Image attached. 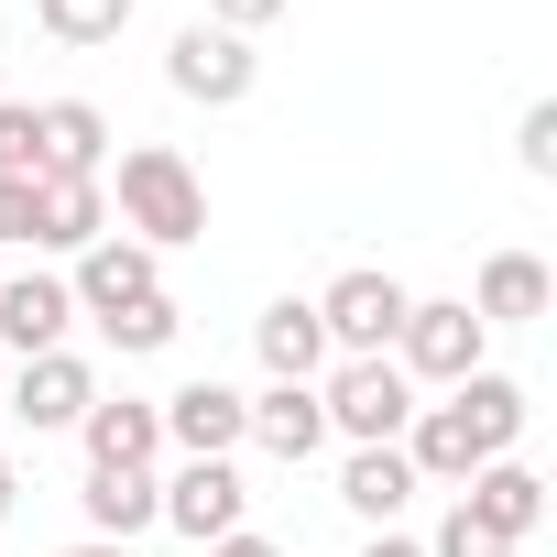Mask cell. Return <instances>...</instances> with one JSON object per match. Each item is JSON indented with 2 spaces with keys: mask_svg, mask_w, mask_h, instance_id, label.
Here are the masks:
<instances>
[{
  "mask_svg": "<svg viewBox=\"0 0 557 557\" xmlns=\"http://www.w3.org/2000/svg\"><path fill=\"white\" fill-rule=\"evenodd\" d=\"M405 285L383 262H350V273H329V296H318V329H329V361H383L394 350V329H405Z\"/></svg>",
  "mask_w": 557,
  "mask_h": 557,
  "instance_id": "obj_3",
  "label": "cell"
},
{
  "mask_svg": "<svg viewBox=\"0 0 557 557\" xmlns=\"http://www.w3.org/2000/svg\"><path fill=\"white\" fill-rule=\"evenodd\" d=\"M175 329H186V307H175V296H143V307L99 318V339H110V350H175Z\"/></svg>",
  "mask_w": 557,
  "mask_h": 557,
  "instance_id": "obj_21",
  "label": "cell"
},
{
  "mask_svg": "<svg viewBox=\"0 0 557 557\" xmlns=\"http://www.w3.org/2000/svg\"><path fill=\"white\" fill-rule=\"evenodd\" d=\"M426 557H513V546H503L492 524H470V513L448 503V513H437V535H426Z\"/></svg>",
  "mask_w": 557,
  "mask_h": 557,
  "instance_id": "obj_24",
  "label": "cell"
},
{
  "mask_svg": "<svg viewBox=\"0 0 557 557\" xmlns=\"http://www.w3.org/2000/svg\"><path fill=\"white\" fill-rule=\"evenodd\" d=\"M110 230V186L99 175H45V219H34V251H88Z\"/></svg>",
  "mask_w": 557,
  "mask_h": 557,
  "instance_id": "obj_19",
  "label": "cell"
},
{
  "mask_svg": "<svg viewBox=\"0 0 557 557\" xmlns=\"http://www.w3.org/2000/svg\"><path fill=\"white\" fill-rule=\"evenodd\" d=\"M0 273H12V262H0Z\"/></svg>",
  "mask_w": 557,
  "mask_h": 557,
  "instance_id": "obj_33",
  "label": "cell"
},
{
  "mask_svg": "<svg viewBox=\"0 0 557 557\" xmlns=\"http://www.w3.org/2000/svg\"><path fill=\"white\" fill-rule=\"evenodd\" d=\"M251 350H262V372H273V383H318V372H329L318 296H273V307L251 318Z\"/></svg>",
  "mask_w": 557,
  "mask_h": 557,
  "instance_id": "obj_15",
  "label": "cell"
},
{
  "mask_svg": "<svg viewBox=\"0 0 557 557\" xmlns=\"http://www.w3.org/2000/svg\"><path fill=\"white\" fill-rule=\"evenodd\" d=\"M240 405H251V394H230V383L197 372V383H175L153 416H164V448H175V459H230V448H240Z\"/></svg>",
  "mask_w": 557,
  "mask_h": 557,
  "instance_id": "obj_11",
  "label": "cell"
},
{
  "mask_svg": "<svg viewBox=\"0 0 557 557\" xmlns=\"http://www.w3.org/2000/svg\"><path fill=\"white\" fill-rule=\"evenodd\" d=\"M164 88L197 99V110H240V99L262 88V55H251L240 34H219V23H186V34L164 45Z\"/></svg>",
  "mask_w": 557,
  "mask_h": 557,
  "instance_id": "obj_6",
  "label": "cell"
},
{
  "mask_svg": "<svg viewBox=\"0 0 557 557\" xmlns=\"http://www.w3.org/2000/svg\"><path fill=\"white\" fill-rule=\"evenodd\" d=\"M416 492H426V481H416V459H405V448H350V470H339V503H350L372 535H383Z\"/></svg>",
  "mask_w": 557,
  "mask_h": 557,
  "instance_id": "obj_17",
  "label": "cell"
},
{
  "mask_svg": "<svg viewBox=\"0 0 557 557\" xmlns=\"http://www.w3.org/2000/svg\"><path fill=\"white\" fill-rule=\"evenodd\" d=\"M240 448H262V459H318L329 448V416H318V383H262L251 405H240Z\"/></svg>",
  "mask_w": 557,
  "mask_h": 557,
  "instance_id": "obj_10",
  "label": "cell"
},
{
  "mask_svg": "<svg viewBox=\"0 0 557 557\" xmlns=\"http://www.w3.org/2000/svg\"><path fill=\"white\" fill-rule=\"evenodd\" d=\"M77 513H88V535L143 546V535H153V470H88V481H77Z\"/></svg>",
  "mask_w": 557,
  "mask_h": 557,
  "instance_id": "obj_18",
  "label": "cell"
},
{
  "mask_svg": "<svg viewBox=\"0 0 557 557\" xmlns=\"http://www.w3.org/2000/svg\"><path fill=\"white\" fill-rule=\"evenodd\" d=\"M459 307H470L481 329H535V318L557 307V273H546L535 251H492V262H481V285H470Z\"/></svg>",
  "mask_w": 557,
  "mask_h": 557,
  "instance_id": "obj_14",
  "label": "cell"
},
{
  "mask_svg": "<svg viewBox=\"0 0 557 557\" xmlns=\"http://www.w3.org/2000/svg\"><path fill=\"white\" fill-rule=\"evenodd\" d=\"M77 448H88V470H153L164 459V416L143 394H99L77 416Z\"/></svg>",
  "mask_w": 557,
  "mask_h": 557,
  "instance_id": "obj_12",
  "label": "cell"
},
{
  "mask_svg": "<svg viewBox=\"0 0 557 557\" xmlns=\"http://www.w3.org/2000/svg\"><path fill=\"white\" fill-rule=\"evenodd\" d=\"M481 350H492V329H481L459 296H416V307H405V329H394V372H405V383H437V394H448V383H470V372H481Z\"/></svg>",
  "mask_w": 557,
  "mask_h": 557,
  "instance_id": "obj_4",
  "label": "cell"
},
{
  "mask_svg": "<svg viewBox=\"0 0 557 557\" xmlns=\"http://www.w3.org/2000/svg\"><path fill=\"white\" fill-rule=\"evenodd\" d=\"M459 513H470V524H492L503 546H524V535L546 524V481H535L524 459H481V470L459 481Z\"/></svg>",
  "mask_w": 557,
  "mask_h": 557,
  "instance_id": "obj_13",
  "label": "cell"
},
{
  "mask_svg": "<svg viewBox=\"0 0 557 557\" xmlns=\"http://www.w3.org/2000/svg\"><path fill=\"white\" fill-rule=\"evenodd\" d=\"M66 329H77L66 273H0V350H12V361H45V350H66Z\"/></svg>",
  "mask_w": 557,
  "mask_h": 557,
  "instance_id": "obj_9",
  "label": "cell"
},
{
  "mask_svg": "<svg viewBox=\"0 0 557 557\" xmlns=\"http://www.w3.org/2000/svg\"><path fill=\"white\" fill-rule=\"evenodd\" d=\"M34 23H45V45L88 55V45H121L132 34V0H34Z\"/></svg>",
  "mask_w": 557,
  "mask_h": 557,
  "instance_id": "obj_20",
  "label": "cell"
},
{
  "mask_svg": "<svg viewBox=\"0 0 557 557\" xmlns=\"http://www.w3.org/2000/svg\"><path fill=\"white\" fill-rule=\"evenodd\" d=\"M12 503H23V470H12V459H0V524H12Z\"/></svg>",
  "mask_w": 557,
  "mask_h": 557,
  "instance_id": "obj_30",
  "label": "cell"
},
{
  "mask_svg": "<svg viewBox=\"0 0 557 557\" xmlns=\"http://www.w3.org/2000/svg\"><path fill=\"white\" fill-rule=\"evenodd\" d=\"M34 153H45V175H110V110L99 99H45Z\"/></svg>",
  "mask_w": 557,
  "mask_h": 557,
  "instance_id": "obj_16",
  "label": "cell"
},
{
  "mask_svg": "<svg viewBox=\"0 0 557 557\" xmlns=\"http://www.w3.org/2000/svg\"><path fill=\"white\" fill-rule=\"evenodd\" d=\"M361 557H426V546H416V535H394V524H383V535H372V546H361Z\"/></svg>",
  "mask_w": 557,
  "mask_h": 557,
  "instance_id": "obj_28",
  "label": "cell"
},
{
  "mask_svg": "<svg viewBox=\"0 0 557 557\" xmlns=\"http://www.w3.org/2000/svg\"><path fill=\"white\" fill-rule=\"evenodd\" d=\"M55 557H143V546H110V535H88V546H55Z\"/></svg>",
  "mask_w": 557,
  "mask_h": 557,
  "instance_id": "obj_29",
  "label": "cell"
},
{
  "mask_svg": "<svg viewBox=\"0 0 557 557\" xmlns=\"http://www.w3.org/2000/svg\"><path fill=\"white\" fill-rule=\"evenodd\" d=\"M0 383H12V361H0Z\"/></svg>",
  "mask_w": 557,
  "mask_h": 557,
  "instance_id": "obj_31",
  "label": "cell"
},
{
  "mask_svg": "<svg viewBox=\"0 0 557 557\" xmlns=\"http://www.w3.org/2000/svg\"><path fill=\"white\" fill-rule=\"evenodd\" d=\"M197 557H285V546H273V535H251V524H240V535H219V546H197Z\"/></svg>",
  "mask_w": 557,
  "mask_h": 557,
  "instance_id": "obj_27",
  "label": "cell"
},
{
  "mask_svg": "<svg viewBox=\"0 0 557 557\" xmlns=\"http://www.w3.org/2000/svg\"><path fill=\"white\" fill-rule=\"evenodd\" d=\"M285 12H296V0H208L197 23H219V34H240V45H251L262 23H285Z\"/></svg>",
  "mask_w": 557,
  "mask_h": 557,
  "instance_id": "obj_26",
  "label": "cell"
},
{
  "mask_svg": "<svg viewBox=\"0 0 557 557\" xmlns=\"http://www.w3.org/2000/svg\"><path fill=\"white\" fill-rule=\"evenodd\" d=\"M153 524H175L186 546H219V535L251 524V492H240L230 459H175V470L153 481Z\"/></svg>",
  "mask_w": 557,
  "mask_h": 557,
  "instance_id": "obj_5",
  "label": "cell"
},
{
  "mask_svg": "<svg viewBox=\"0 0 557 557\" xmlns=\"http://www.w3.org/2000/svg\"><path fill=\"white\" fill-rule=\"evenodd\" d=\"M318 416H329V437H350V448H405L416 383L394 372V350H383V361H329V372H318Z\"/></svg>",
  "mask_w": 557,
  "mask_h": 557,
  "instance_id": "obj_2",
  "label": "cell"
},
{
  "mask_svg": "<svg viewBox=\"0 0 557 557\" xmlns=\"http://www.w3.org/2000/svg\"><path fill=\"white\" fill-rule=\"evenodd\" d=\"M99 405V372L77 361V350H45V361H23L12 383H0V416H23L34 437H55V426H77Z\"/></svg>",
  "mask_w": 557,
  "mask_h": 557,
  "instance_id": "obj_8",
  "label": "cell"
},
{
  "mask_svg": "<svg viewBox=\"0 0 557 557\" xmlns=\"http://www.w3.org/2000/svg\"><path fill=\"white\" fill-rule=\"evenodd\" d=\"M34 219H45V175H0V251H34Z\"/></svg>",
  "mask_w": 557,
  "mask_h": 557,
  "instance_id": "obj_22",
  "label": "cell"
},
{
  "mask_svg": "<svg viewBox=\"0 0 557 557\" xmlns=\"http://www.w3.org/2000/svg\"><path fill=\"white\" fill-rule=\"evenodd\" d=\"M513 164H524V175H535V186H546V175H557V99H535V110H524V121H513Z\"/></svg>",
  "mask_w": 557,
  "mask_h": 557,
  "instance_id": "obj_23",
  "label": "cell"
},
{
  "mask_svg": "<svg viewBox=\"0 0 557 557\" xmlns=\"http://www.w3.org/2000/svg\"><path fill=\"white\" fill-rule=\"evenodd\" d=\"M99 186H110L121 240H143V251H186V240H208V175H197L175 143H132Z\"/></svg>",
  "mask_w": 557,
  "mask_h": 557,
  "instance_id": "obj_1",
  "label": "cell"
},
{
  "mask_svg": "<svg viewBox=\"0 0 557 557\" xmlns=\"http://www.w3.org/2000/svg\"><path fill=\"white\" fill-rule=\"evenodd\" d=\"M66 296H77V318H121V307L164 296V251H143V240L99 230V240L77 251V273H66Z\"/></svg>",
  "mask_w": 557,
  "mask_h": 557,
  "instance_id": "obj_7",
  "label": "cell"
},
{
  "mask_svg": "<svg viewBox=\"0 0 557 557\" xmlns=\"http://www.w3.org/2000/svg\"><path fill=\"white\" fill-rule=\"evenodd\" d=\"M0 99H12V88H0Z\"/></svg>",
  "mask_w": 557,
  "mask_h": 557,
  "instance_id": "obj_32",
  "label": "cell"
},
{
  "mask_svg": "<svg viewBox=\"0 0 557 557\" xmlns=\"http://www.w3.org/2000/svg\"><path fill=\"white\" fill-rule=\"evenodd\" d=\"M0 175H45V153H34V99H0Z\"/></svg>",
  "mask_w": 557,
  "mask_h": 557,
  "instance_id": "obj_25",
  "label": "cell"
}]
</instances>
